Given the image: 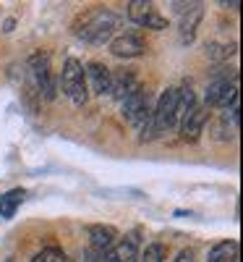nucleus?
Masks as SVG:
<instances>
[{
  "instance_id": "nucleus-1",
  "label": "nucleus",
  "mask_w": 243,
  "mask_h": 262,
  "mask_svg": "<svg viewBox=\"0 0 243 262\" xmlns=\"http://www.w3.org/2000/svg\"><path fill=\"white\" fill-rule=\"evenodd\" d=\"M115 29H118V16L113 11L100 8V11H94L89 16H84L76 34L84 42H89V45H105V42L115 34Z\"/></svg>"
},
{
  "instance_id": "nucleus-2",
  "label": "nucleus",
  "mask_w": 243,
  "mask_h": 262,
  "mask_svg": "<svg viewBox=\"0 0 243 262\" xmlns=\"http://www.w3.org/2000/svg\"><path fill=\"white\" fill-rule=\"evenodd\" d=\"M27 71H29V81L34 86V92L45 100H53L58 86H55V76L50 69V55L47 53H34L27 63Z\"/></svg>"
},
{
  "instance_id": "nucleus-3",
  "label": "nucleus",
  "mask_w": 243,
  "mask_h": 262,
  "mask_svg": "<svg viewBox=\"0 0 243 262\" xmlns=\"http://www.w3.org/2000/svg\"><path fill=\"white\" fill-rule=\"evenodd\" d=\"M60 86H63V95L68 97L74 105H84L89 100V90H86V76H84V66L76 58H68L63 66V74H60Z\"/></svg>"
},
{
  "instance_id": "nucleus-4",
  "label": "nucleus",
  "mask_w": 243,
  "mask_h": 262,
  "mask_svg": "<svg viewBox=\"0 0 243 262\" xmlns=\"http://www.w3.org/2000/svg\"><path fill=\"white\" fill-rule=\"evenodd\" d=\"M178 107H181V90L170 86L167 92H162L157 107H154V123H157L160 134L178 126Z\"/></svg>"
},
{
  "instance_id": "nucleus-5",
  "label": "nucleus",
  "mask_w": 243,
  "mask_h": 262,
  "mask_svg": "<svg viewBox=\"0 0 243 262\" xmlns=\"http://www.w3.org/2000/svg\"><path fill=\"white\" fill-rule=\"evenodd\" d=\"M233 102H238V74L217 76L207 86V105H212V107H230Z\"/></svg>"
},
{
  "instance_id": "nucleus-6",
  "label": "nucleus",
  "mask_w": 243,
  "mask_h": 262,
  "mask_svg": "<svg viewBox=\"0 0 243 262\" xmlns=\"http://www.w3.org/2000/svg\"><path fill=\"white\" fill-rule=\"evenodd\" d=\"M128 18L139 27L147 29H167V21L157 13L152 3H144V0H131L128 3Z\"/></svg>"
},
{
  "instance_id": "nucleus-7",
  "label": "nucleus",
  "mask_w": 243,
  "mask_h": 262,
  "mask_svg": "<svg viewBox=\"0 0 243 262\" xmlns=\"http://www.w3.org/2000/svg\"><path fill=\"white\" fill-rule=\"evenodd\" d=\"M149 107H152V105H149V92L139 84L136 90L123 100V118L131 121V123H139V121L147 116Z\"/></svg>"
},
{
  "instance_id": "nucleus-8",
  "label": "nucleus",
  "mask_w": 243,
  "mask_h": 262,
  "mask_svg": "<svg viewBox=\"0 0 243 262\" xmlns=\"http://www.w3.org/2000/svg\"><path fill=\"white\" fill-rule=\"evenodd\" d=\"M204 121H207L204 107H199V105L193 102L188 111H183V116H181V121H178V126H175V128H181V137H183V139L193 142V139H199V134H202Z\"/></svg>"
},
{
  "instance_id": "nucleus-9",
  "label": "nucleus",
  "mask_w": 243,
  "mask_h": 262,
  "mask_svg": "<svg viewBox=\"0 0 243 262\" xmlns=\"http://www.w3.org/2000/svg\"><path fill=\"white\" fill-rule=\"evenodd\" d=\"M115 238H118V233L113 226H92L89 228V249H92L94 259L107 257V252L115 247Z\"/></svg>"
},
{
  "instance_id": "nucleus-10",
  "label": "nucleus",
  "mask_w": 243,
  "mask_h": 262,
  "mask_svg": "<svg viewBox=\"0 0 243 262\" xmlns=\"http://www.w3.org/2000/svg\"><path fill=\"white\" fill-rule=\"evenodd\" d=\"M147 50V42L139 34H120L110 42V53L118 58H139Z\"/></svg>"
},
{
  "instance_id": "nucleus-11",
  "label": "nucleus",
  "mask_w": 243,
  "mask_h": 262,
  "mask_svg": "<svg viewBox=\"0 0 243 262\" xmlns=\"http://www.w3.org/2000/svg\"><path fill=\"white\" fill-rule=\"evenodd\" d=\"M139 86V81H136V76L131 74V71H126V69H118V71H110V95H113L115 100H126L131 92H134Z\"/></svg>"
},
{
  "instance_id": "nucleus-12",
  "label": "nucleus",
  "mask_w": 243,
  "mask_h": 262,
  "mask_svg": "<svg viewBox=\"0 0 243 262\" xmlns=\"http://www.w3.org/2000/svg\"><path fill=\"white\" fill-rule=\"evenodd\" d=\"M84 76H86V90H92L94 95H105L110 90V69L102 63H89L84 69Z\"/></svg>"
},
{
  "instance_id": "nucleus-13",
  "label": "nucleus",
  "mask_w": 243,
  "mask_h": 262,
  "mask_svg": "<svg viewBox=\"0 0 243 262\" xmlns=\"http://www.w3.org/2000/svg\"><path fill=\"white\" fill-rule=\"evenodd\" d=\"M136 236H128L123 242H118L113 249L107 252V262H139V249H136Z\"/></svg>"
},
{
  "instance_id": "nucleus-14",
  "label": "nucleus",
  "mask_w": 243,
  "mask_h": 262,
  "mask_svg": "<svg viewBox=\"0 0 243 262\" xmlns=\"http://www.w3.org/2000/svg\"><path fill=\"white\" fill-rule=\"evenodd\" d=\"M188 11H181L183 16H181V39L183 42H191L193 39V34H196V27H199V21H202V6L199 3H193V6H186Z\"/></svg>"
},
{
  "instance_id": "nucleus-15",
  "label": "nucleus",
  "mask_w": 243,
  "mask_h": 262,
  "mask_svg": "<svg viewBox=\"0 0 243 262\" xmlns=\"http://www.w3.org/2000/svg\"><path fill=\"white\" fill-rule=\"evenodd\" d=\"M238 254H240V244L235 238H230V242H220L212 247L209 262H238Z\"/></svg>"
},
{
  "instance_id": "nucleus-16",
  "label": "nucleus",
  "mask_w": 243,
  "mask_h": 262,
  "mask_svg": "<svg viewBox=\"0 0 243 262\" xmlns=\"http://www.w3.org/2000/svg\"><path fill=\"white\" fill-rule=\"evenodd\" d=\"M24 196H27L24 189H11L8 194L0 196V217H13L16 207L24 202Z\"/></svg>"
},
{
  "instance_id": "nucleus-17",
  "label": "nucleus",
  "mask_w": 243,
  "mask_h": 262,
  "mask_svg": "<svg viewBox=\"0 0 243 262\" xmlns=\"http://www.w3.org/2000/svg\"><path fill=\"white\" fill-rule=\"evenodd\" d=\"M32 262H68V257H65L63 249H55V247H47V249H42L39 254H34Z\"/></svg>"
},
{
  "instance_id": "nucleus-18",
  "label": "nucleus",
  "mask_w": 243,
  "mask_h": 262,
  "mask_svg": "<svg viewBox=\"0 0 243 262\" xmlns=\"http://www.w3.org/2000/svg\"><path fill=\"white\" fill-rule=\"evenodd\" d=\"M165 259V247L162 244H149L144 249V254L139 257V262H162Z\"/></svg>"
},
{
  "instance_id": "nucleus-19",
  "label": "nucleus",
  "mask_w": 243,
  "mask_h": 262,
  "mask_svg": "<svg viewBox=\"0 0 243 262\" xmlns=\"http://www.w3.org/2000/svg\"><path fill=\"white\" fill-rule=\"evenodd\" d=\"M175 262H196V259H193V252H191V249H183Z\"/></svg>"
}]
</instances>
